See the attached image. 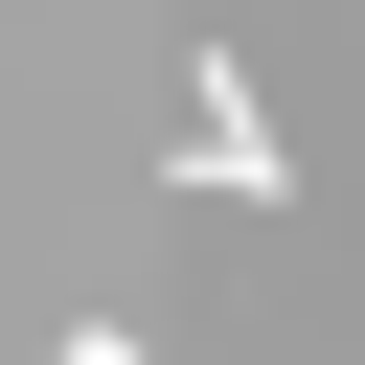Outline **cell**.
Returning <instances> with one entry per match:
<instances>
[{"label": "cell", "instance_id": "1", "mask_svg": "<svg viewBox=\"0 0 365 365\" xmlns=\"http://www.w3.org/2000/svg\"><path fill=\"white\" fill-rule=\"evenodd\" d=\"M182 91H205V114H182V182H205V205H297V160H274V114H251V68L205 46Z\"/></svg>", "mask_w": 365, "mask_h": 365}, {"label": "cell", "instance_id": "2", "mask_svg": "<svg viewBox=\"0 0 365 365\" xmlns=\"http://www.w3.org/2000/svg\"><path fill=\"white\" fill-rule=\"evenodd\" d=\"M46 365H137V319H68V342H46Z\"/></svg>", "mask_w": 365, "mask_h": 365}]
</instances>
